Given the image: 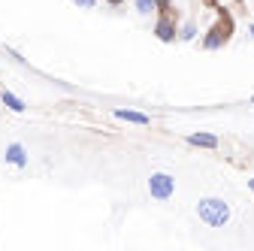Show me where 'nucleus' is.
<instances>
[{"label": "nucleus", "instance_id": "obj_1", "mask_svg": "<svg viewBox=\"0 0 254 251\" xmlns=\"http://www.w3.org/2000/svg\"><path fill=\"white\" fill-rule=\"evenodd\" d=\"M197 218L206 224V227H227L230 218H233V206L224 200V197H200L197 200Z\"/></svg>", "mask_w": 254, "mask_h": 251}, {"label": "nucleus", "instance_id": "obj_2", "mask_svg": "<svg viewBox=\"0 0 254 251\" xmlns=\"http://www.w3.org/2000/svg\"><path fill=\"white\" fill-rule=\"evenodd\" d=\"M230 37H233V21H230V15H224V18H218L206 34L200 37V46L206 49V52H218V49H224L227 43H230Z\"/></svg>", "mask_w": 254, "mask_h": 251}, {"label": "nucleus", "instance_id": "obj_3", "mask_svg": "<svg viewBox=\"0 0 254 251\" xmlns=\"http://www.w3.org/2000/svg\"><path fill=\"white\" fill-rule=\"evenodd\" d=\"M145 188H148L151 200L167 203V200H173V194H176V176H173V173H167V170H154V173L148 176Z\"/></svg>", "mask_w": 254, "mask_h": 251}, {"label": "nucleus", "instance_id": "obj_4", "mask_svg": "<svg viewBox=\"0 0 254 251\" xmlns=\"http://www.w3.org/2000/svg\"><path fill=\"white\" fill-rule=\"evenodd\" d=\"M151 34L161 40V43H176V40H179V24H176L173 12H157V15H154Z\"/></svg>", "mask_w": 254, "mask_h": 251}, {"label": "nucleus", "instance_id": "obj_5", "mask_svg": "<svg viewBox=\"0 0 254 251\" xmlns=\"http://www.w3.org/2000/svg\"><path fill=\"white\" fill-rule=\"evenodd\" d=\"M185 142H188L190 148H206V151H218V148H221V136H215V133H209V130L188 133Z\"/></svg>", "mask_w": 254, "mask_h": 251}, {"label": "nucleus", "instance_id": "obj_6", "mask_svg": "<svg viewBox=\"0 0 254 251\" xmlns=\"http://www.w3.org/2000/svg\"><path fill=\"white\" fill-rule=\"evenodd\" d=\"M112 118L124 121V124H136V127H148L151 118L145 112H136V109H112Z\"/></svg>", "mask_w": 254, "mask_h": 251}, {"label": "nucleus", "instance_id": "obj_7", "mask_svg": "<svg viewBox=\"0 0 254 251\" xmlns=\"http://www.w3.org/2000/svg\"><path fill=\"white\" fill-rule=\"evenodd\" d=\"M3 158H6V164H9V167H18V170H24V167H27V161H30V158H27V148H24L21 142H9Z\"/></svg>", "mask_w": 254, "mask_h": 251}, {"label": "nucleus", "instance_id": "obj_8", "mask_svg": "<svg viewBox=\"0 0 254 251\" xmlns=\"http://www.w3.org/2000/svg\"><path fill=\"white\" fill-rule=\"evenodd\" d=\"M209 3V9H218V12H224V15H242V0H206Z\"/></svg>", "mask_w": 254, "mask_h": 251}, {"label": "nucleus", "instance_id": "obj_9", "mask_svg": "<svg viewBox=\"0 0 254 251\" xmlns=\"http://www.w3.org/2000/svg\"><path fill=\"white\" fill-rule=\"evenodd\" d=\"M197 37H200V24L194 18H185L179 24V43H194Z\"/></svg>", "mask_w": 254, "mask_h": 251}, {"label": "nucleus", "instance_id": "obj_10", "mask_svg": "<svg viewBox=\"0 0 254 251\" xmlns=\"http://www.w3.org/2000/svg\"><path fill=\"white\" fill-rule=\"evenodd\" d=\"M0 100H3V106H6L9 112H24V109H27V103L18 97V94H12V91H3V94H0Z\"/></svg>", "mask_w": 254, "mask_h": 251}, {"label": "nucleus", "instance_id": "obj_11", "mask_svg": "<svg viewBox=\"0 0 254 251\" xmlns=\"http://www.w3.org/2000/svg\"><path fill=\"white\" fill-rule=\"evenodd\" d=\"M133 9H136L142 18H148V15H157V12H161V3H157V0H133Z\"/></svg>", "mask_w": 254, "mask_h": 251}, {"label": "nucleus", "instance_id": "obj_12", "mask_svg": "<svg viewBox=\"0 0 254 251\" xmlns=\"http://www.w3.org/2000/svg\"><path fill=\"white\" fill-rule=\"evenodd\" d=\"M70 3H73L76 9H94V6L100 3V0H70Z\"/></svg>", "mask_w": 254, "mask_h": 251}, {"label": "nucleus", "instance_id": "obj_13", "mask_svg": "<svg viewBox=\"0 0 254 251\" xmlns=\"http://www.w3.org/2000/svg\"><path fill=\"white\" fill-rule=\"evenodd\" d=\"M248 37L254 40V21H248Z\"/></svg>", "mask_w": 254, "mask_h": 251}, {"label": "nucleus", "instance_id": "obj_14", "mask_svg": "<svg viewBox=\"0 0 254 251\" xmlns=\"http://www.w3.org/2000/svg\"><path fill=\"white\" fill-rule=\"evenodd\" d=\"M106 3H109V6H121V3H124V0H106Z\"/></svg>", "mask_w": 254, "mask_h": 251}, {"label": "nucleus", "instance_id": "obj_15", "mask_svg": "<svg viewBox=\"0 0 254 251\" xmlns=\"http://www.w3.org/2000/svg\"><path fill=\"white\" fill-rule=\"evenodd\" d=\"M248 191H251V194H254V176H251V179H248Z\"/></svg>", "mask_w": 254, "mask_h": 251}, {"label": "nucleus", "instance_id": "obj_16", "mask_svg": "<svg viewBox=\"0 0 254 251\" xmlns=\"http://www.w3.org/2000/svg\"><path fill=\"white\" fill-rule=\"evenodd\" d=\"M251 106H254V97H251Z\"/></svg>", "mask_w": 254, "mask_h": 251}]
</instances>
